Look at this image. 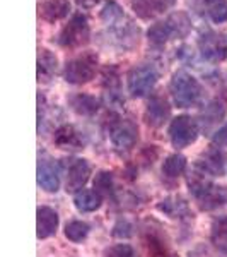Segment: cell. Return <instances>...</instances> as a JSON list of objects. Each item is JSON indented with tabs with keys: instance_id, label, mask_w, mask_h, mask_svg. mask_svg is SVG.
Listing matches in <instances>:
<instances>
[{
	"instance_id": "cell-5",
	"label": "cell",
	"mask_w": 227,
	"mask_h": 257,
	"mask_svg": "<svg viewBox=\"0 0 227 257\" xmlns=\"http://www.w3.org/2000/svg\"><path fill=\"white\" fill-rule=\"evenodd\" d=\"M90 38V28H89V21L82 12H77L58 33V38H56V43L60 45L62 48L67 50H76L80 48L84 45L89 43Z\"/></svg>"
},
{
	"instance_id": "cell-25",
	"label": "cell",
	"mask_w": 227,
	"mask_h": 257,
	"mask_svg": "<svg viewBox=\"0 0 227 257\" xmlns=\"http://www.w3.org/2000/svg\"><path fill=\"white\" fill-rule=\"evenodd\" d=\"M160 211H164L166 214H169L171 218H178L181 214L188 213V206L183 199H166L158 206Z\"/></svg>"
},
{
	"instance_id": "cell-2",
	"label": "cell",
	"mask_w": 227,
	"mask_h": 257,
	"mask_svg": "<svg viewBox=\"0 0 227 257\" xmlns=\"http://www.w3.org/2000/svg\"><path fill=\"white\" fill-rule=\"evenodd\" d=\"M190 30H192V23H190L188 16L184 12H174L164 21L152 24L147 31V38L148 43L154 47H164L168 41L174 38H184Z\"/></svg>"
},
{
	"instance_id": "cell-1",
	"label": "cell",
	"mask_w": 227,
	"mask_h": 257,
	"mask_svg": "<svg viewBox=\"0 0 227 257\" xmlns=\"http://www.w3.org/2000/svg\"><path fill=\"white\" fill-rule=\"evenodd\" d=\"M99 18L106 26V30L101 33V38L106 40L108 47L116 48L120 52H126V50H132L138 45V26L123 12L118 2H114V0L106 2Z\"/></svg>"
},
{
	"instance_id": "cell-20",
	"label": "cell",
	"mask_w": 227,
	"mask_h": 257,
	"mask_svg": "<svg viewBox=\"0 0 227 257\" xmlns=\"http://www.w3.org/2000/svg\"><path fill=\"white\" fill-rule=\"evenodd\" d=\"M224 161H226V155L218 149H212L205 155L204 160L198 161L196 167L202 170V175L208 173V175H220L224 172Z\"/></svg>"
},
{
	"instance_id": "cell-9",
	"label": "cell",
	"mask_w": 227,
	"mask_h": 257,
	"mask_svg": "<svg viewBox=\"0 0 227 257\" xmlns=\"http://www.w3.org/2000/svg\"><path fill=\"white\" fill-rule=\"evenodd\" d=\"M198 138V123L190 115H180L171 120L169 125V139L174 148H186Z\"/></svg>"
},
{
	"instance_id": "cell-34",
	"label": "cell",
	"mask_w": 227,
	"mask_h": 257,
	"mask_svg": "<svg viewBox=\"0 0 227 257\" xmlns=\"http://www.w3.org/2000/svg\"><path fill=\"white\" fill-rule=\"evenodd\" d=\"M190 257H214V254L208 250L207 247L200 245V247H196L193 252H190Z\"/></svg>"
},
{
	"instance_id": "cell-13",
	"label": "cell",
	"mask_w": 227,
	"mask_h": 257,
	"mask_svg": "<svg viewBox=\"0 0 227 257\" xmlns=\"http://www.w3.org/2000/svg\"><path fill=\"white\" fill-rule=\"evenodd\" d=\"M169 113H171V106H169L168 99L160 94H154L148 99L144 117L150 127H160L169 118Z\"/></svg>"
},
{
	"instance_id": "cell-11",
	"label": "cell",
	"mask_w": 227,
	"mask_h": 257,
	"mask_svg": "<svg viewBox=\"0 0 227 257\" xmlns=\"http://www.w3.org/2000/svg\"><path fill=\"white\" fill-rule=\"evenodd\" d=\"M64 161H65L64 168H65V173H67V182H65L67 192H79L86 185V182L89 180V175H90L89 163L80 158L64 160Z\"/></svg>"
},
{
	"instance_id": "cell-22",
	"label": "cell",
	"mask_w": 227,
	"mask_h": 257,
	"mask_svg": "<svg viewBox=\"0 0 227 257\" xmlns=\"http://www.w3.org/2000/svg\"><path fill=\"white\" fill-rule=\"evenodd\" d=\"M74 204H76V208L82 211V213L96 211L99 206H101V194L96 192V190L82 189L79 192H76V196H74Z\"/></svg>"
},
{
	"instance_id": "cell-3",
	"label": "cell",
	"mask_w": 227,
	"mask_h": 257,
	"mask_svg": "<svg viewBox=\"0 0 227 257\" xmlns=\"http://www.w3.org/2000/svg\"><path fill=\"white\" fill-rule=\"evenodd\" d=\"M169 93L178 108H192L202 101L204 88L196 77H193L186 70H178L172 74V79L169 82Z\"/></svg>"
},
{
	"instance_id": "cell-14",
	"label": "cell",
	"mask_w": 227,
	"mask_h": 257,
	"mask_svg": "<svg viewBox=\"0 0 227 257\" xmlns=\"http://www.w3.org/2000/svg\"><path fill=\"white\" fill-rule=\"evenodd\" d=\"M102 91H104V98L110 105L125 103L122 96V89H120V74L114 65H106L102 69Z\"/></svg>"
},
{
	"instance_id": "cell-26",
	"label": "cell",
	"mask_w": 227,
	"mask_h": 257,
	"mask_svg": "<svg viewBox=\"0 0 227 257\" xmlns=\"http://www.w3.org/2000/svg\"><path fill=\"white\" fill-rule=\"evenodd\" d=\"M89 235V225L84 221H70L65 226V237L72 242H82Z\"/></svg>"
},
{
	"instance_id": "cell-18",
	"label": "cell",
	"mask_w": 227,
	"mask_h": 257,
	"mask_svg": "<svg viewBox=\"0 0 227 257\" xmlns=\"http://www.w3.org/2000/svg\"><path fill=\"white\" fill-rule=\"evenodd\" d=\"M58 228V214L48 206L38 208V238H48Z\"/></svg>"
},
{
	"instance_id": "cell-24",
	"label": "cell",
	"mask_w": 227,
	"mask_h": 257,
	"mask_svg": "<svg viewBox=\"0 0 227 257\" xmlns=\"http://www.w3.org/2000/svg\"><path fill=\"white\" fill-rule=\"evenodd\" d=\"M186 170V158L183 155H171L164 160L162 173L169 178H176Z\"/></svg>"
},
{
	"instance_id": "cell-15",
	"label": "cell",
	"mask_w": 227,
	"mask_h": 257,
	"mask_svg": "<svg viewBox=\"0 0 227 257\" xmlns=\"http://www.w3.org/2000/svg\"><path fill=\"white\" fill-rule=\"evenodd\" d=\"M53 143L65 151H77L84 146L80 132L74 125H62L60 128H56L55 136H53Z\"/></svg>"
},
{
	"instance_id": "cell-16",
	"label": "cell",
	"mask_w": 227,
	"mask_h": 257,
	"mask_svg": "<svg viewBox=\"0 0 227 257\" xmlns=\"http://www.w3.org/2000/svg\"><path fill=\"white\" fill-rule=\"evenodd\" d=\"M40 18L46 23L53 24L56 21H62L68 16L70 12V2L68 0H44L38 7Z\"/></svg>"
},
{
	"instance_id": "cell-7",
	"label": "cell",
	"mask_w": 227,
	"mask_h": 257,
	"mask_svg": "<svg viewBox=\"0 0 227 257\" xmlns=\"http://www.w3.org/2000/svg\"><path fill=\"white\" fill-rule=\"evenodd\" d=\"M158 70L152 64H140L130 69L126 74V86L128 93L134 98H142L152 91V88L158 82Z\"/></svg>"
},
{
	"instance_id": "cell-21",
	"label": "cell",
	"mask_w": 227,
	"mask_h": 257,
	"mask_svg": "<svg viewBox=\"0 0 227 257\" xmlns=\"http://www.w3.org/2000/svg\"><path fill=\"white\" fill-rule=\"evenodd\" d=\"M68 103H70V106L77 111V113L86 115V117L94 115L99 110V99L90 96V94H86V93H79V94L70 96Z\"/></svg>"
},
{
	"instance_id": "cell-8",
	"label": "cell",
	"mask_w": 227,
	"mask_h": 257,
	"mask_svg": "<svg viewBox=\"0 0 227 257\" xmlns=\"http://www.w3.org/2000/svg\"><path fill=\"white\" fill-rule=\"evenodd\" d=\"M196 45L200 50V55L207 62L218 64V62H224L227 59V36L222 33L212 30L200 33Z\"/></svg>"
},
{
	"instance_id": "cell-19",
	"label": "cell",
	"mask_w": 227,
	"mask_h": 257,
	"mask_svg": "<svg viewBox=\"0 0 227 257\" xmlns=\"http://www.w3.org/2000/svg\"><path fill=\"white\" fill-rule=\"evenodd\" d=\"M58 69V59L48 48L38 50V81L48 82Z\"/></svg>"
},
{
	"instance_id": "cell-27",
	"label": "cell",
	"mask_w": 227,
	"mask_h": 257,
	"mask_svg": "<svg viewBox=\"0 0 227 257\" xmlns=\"http://www.w3.org/2000/svg\"><path fill=\"white\" fill-rule=\"evenodd\" d=\"M146 247H147V252L150 257H174L171 252H169L166 243H164L159 237H156V235H148L146 238Z\"/></svg>"
},
{
	"instance_id": "cell-28",
	"label": "cell",
	"mask_w": 227,
	"mask_h": 257,
	"mask_svg": "<svg viewBox=\"0 0 227 257\" xmlns=\"http://www.w3.org/2000/svg\"><path fill=\"white\" fill-rule=\"evenodd\" d=\"M212 242L217 245H227V216L214 219L212 223Z\"/></svg>"
},
{
	"instance_id": "cell-30",
	"label": "cell",
	"mask_w": 227,
	"mask_h": 257,
	"mask_svg": "<svg viewBox=\"0 0 227 257\" xmlns=\"http://www.w3.org/2000/svg\"><path fill=\"white\" fill-rule=\"evenodd\" d=\"M104 257H137V252L128 243H118L104 252Z\"/></svg>"
},
{
	"instance_id": "cell-33",
	"label": "cell",
	"mask_w": 227,
	"mask_h": 257,
	"mask_svg": "<svg viewBox=\"0 0 227 257\" xmlns=\"http://www.w3.org/2000/svg\"><path fill=\"white\" fill-rule=\"evenodd\" d=\"M214 143L218 144V146H227V123L216 132V136H214Z\"/></svg>"
},
{
	"instance_id": "cell-10",
	"label": "cell",
	"mask_w": 227,
	"mask_h": 257,
	"mask_svg": "<svg viewBox=\"0 0 227 257\" xmlns=\"http://www.w3.org/2000/svg\"><path fill=\"white\" fill-rule=\"evenodd\" d=\"M110 139L118 151H128L138 139V127L128 118H116L110 123Z\"/></svg>"
},
{
	"instance_id": "cell-32",
	"label": "cell",
	"mask_w": 227,
	"mask_h": 257,
	"mask_svg": "<svg viewBox=\"0 0 227 257\" xmlns=\"http://www.w3.org/2000/svg\"><path fill=\"white\" fill-rule=\"evenodd\" d=\"M113 235L114 237H130L132 235V225L125 219H120V221L113 228Z\"/></svg>"
},
{
	"instance_id": "cell-31",
	"label": "cell",
	"mask_w": 227,
	"mask_h": 257,
	"mask_svg": "<svg viewBox=\"0 0 227 257\" xmlns=\"http://www.w3.org/2000/svg\"><path fill=\"white\" fill-rule=\"evenodd\" d=\"M94 189L96 192H102V194H110L111 189H113V178H111V173L101 172L94 180Z\"/></svg>"
},
{
	"instance_id": "cell-12",
	"label": "cell",
	"mask_w": 227,
	"mask_h": 257,
	"mask_svg": "<svg viewBox=\"0 0 227 257\" xmlns=\"http://www.w3.org/2000/svg\"><path fill=\"white\" fill-rule=\"evenodd\" d=\"M176 0H132V9L140 19L150 21L172 9Z\"/></svg>"
},
{
	"instance_id": "cell-17",
	"label": "cell",
	"mask_w": 227,
	"mask_h": 257,
	"mask_svg": "<svg viewBox=\"0 0 227 257\" xmlns=\"http://www.w3.org/2000/svg\"><path fill=\"white\" fill-rule=\"evenodd\" d=\"M38 185L46 192H56L60 187V177L56 168L44 160L38 163Z\"/></svg>"
},
{
	"instance_id": "cell-29",
	"label": "cell",
	"mask_w": 227,
	"mask_h": 257,
	"mask_svg": "<svg viewBox=\"0 0 227 257\" xmlns=\"http://www.w3.org/2000/svg\"><path fill=\"white\" fill-rule=\"evenodd\" d=\"M226 108H227V101H224V99H220V98H216L207 108H205L204 118H207V122L210 123L217 122V120L222 118V115L226 113Z\"/></svg>"
},
{
	"instance_id": "cell-35",
	"label": "cell",
	"mask_w": 227,
	"mask_h": 257,
	"mask_svg": "<svg viewBox=\"0 0 227 257\" xmlns=\"http://www.w3.org/2000/svg\"><path fill=\"white\" fill-rule=\"evenodd\" d=\"M99 2H101V0H76V4L80 7V9H92V7H96Z\"/></svg>"
},
{
	"instance_id": "cell-6",
	"label": "cell",
	"mask_w": 227,
	"mask_h": 257,
	"mask_svg": "<svg viewBox=\"0 0 227 257\" xmlns=\"http://www.w3.org/2000/svg\"><path fill=\"white\" fill-rule=\"evenodd\" d=\"M190 190L202 209H216L218 206L226 204L227 201V189L210 184L204 177H195L193 180H190Z\"/></svg>"
},
{
	"instance_id": "cell-23",
	"label": "cell",
	"mask_w": 227,
	"mask_h": 257,
	"mask_svg": "<svg viewBox=\"0 0 227 257\" xmlns=\"http://www.w3.org/2000/svg\"><path fill=\"white\" fill-rule=\"evenodd\" d=\"M204 7L212 23L222 24L227 21V0H204Z\"/></svg>"
},
{
	"instance_id": "cell-4",
	"label": "cell",
	"mask_w": 227,
	"mask_h": 257,
	"mask_svg": "<svg viewBox=\"0 0 227 257\" xmlns=\"http://www.w3.org/2000/svg\"><path fill=\"white\" fill-rule=\"evenodd\" d=\"M99 57L94 52H84L65 64L64 77L70 84H86L92 81L98 72Z\"/></svg>"
}]
</instances>
